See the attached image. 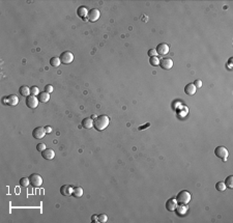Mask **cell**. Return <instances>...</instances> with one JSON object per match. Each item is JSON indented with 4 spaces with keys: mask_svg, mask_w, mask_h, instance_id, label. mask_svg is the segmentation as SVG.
Masks as SVG:
<instances>
[{
    "mask_svg": "<svg viewBox=\"0 0 233 223\" xmlns=\"http://www.w3.org/2000/svg\"><path fill=\"white\" fill-rule=\"evenodd\" d=\"M109 123L110 119L107 115L98 116L96 119H93V128L96 131H104L105 129H107Z\"/></svg>",
    "mask_w": 233,
    "mask_h": 223,
    "instance_id": "cell-1",
    "label": "cell"
},
{
    "mask_svg": "<svg viewBox=\"0 0 233 223\" xmlns=\"http://www.w3.org/2000/svg\"><path fill=\"white\" fill-rule=\"evenodd\" d=\"M192 195L189 191H180L179 193L176 196V200H177L178 204H187L190 201H191Z\"/></svg>",
    "mask_w": 233,
    "mask_h": 223,
    "instance_id": "cell-2",
    "label": "cell"
},
{
    "mask_svg": "<svg viewBox=\"0 0 233 223\" xmlns=\"http://www.w3.org/2000/svg\"><path fill=\"white\" fill-rule=\"evenodd\" d=\"M214 155H216L218 158H221V159L223 160V162H225L226 160H227L229 153H228V150L225 147V146H218V147H216V150H214Z\"/></svg>",
    "mask_w": 233,
    "mask_h": 223,
    "instance_id": "cell-3",
    "label": "cell"
},
{
    "mask_svg": "<svg viewBox=\"0 0 233 223\" xmlns=\"http://www.w3.org/2000/svg\"><path fill=\"white\" fill-rule=\"evenodd\" d=\"M60 60H61V64H69L73 62L74 60V54L69 51H65V52L61 53L60 55Z\"/></svg>",
    "mask_w": 233,
    "mask_h": 223,
    "instance_id": "cell-4",
    "label": "cell"
},
{
    "mask_svg": "<svg viewBox=\"0 0 233 223\" xmlns=\"http://www.w3.org/2000/svg\"><path fill=\"white\" fill-rule=\"evenodd\" d=\"M29 181L30 185L32 187H40L43 185V177L37 173H33L29 177Z\"/></svg>",
    "mask_w": 233,
    "mask_h": 223,
    "instance_id": "cell-5",
    "label": "cell"
},
{
    "mask_svg": "<svg viewBox=\"0 0 233 223\" xmlns=\"http://www.w3.org/2000/svg\"><path fill=\"white\" fill-rule=\"evenodd\" d=\"M38 99L35 96H29L26 98V105L28 108H30V109H34V108L37 107L38 105Z\"/></svg>",
    "mask_w": 233,
    "mask_h": 223,
    "instance_id": "cell-6",
    "label": "cell"
},
{
    "mask_svg": "<svg viewBox=\"0 0 233 223\" xmlns=\"http://www.w3.org/2000/svg\"><path fill=\"white\" fill-rule=\"evenodd\" d=\"M99 16H101V13H99L98 8H92L91 10L88 12L87 19L90 22H96L99 19Z\"/></svg>",
    "mask_w": 233,
    "mask_h": 223,
    "instance_id": "cell-7",
    "label": "cell"
},
{
    "mask_svg": "<svg viewBox=\"0 0 233 223\" xmlns=\"http://www.w3.org/2000/svg\"><path fill=\"white\" fill-rule=\"evenodd\" d=\"M160 67L163 70L168 71V70L172 69V67H173V60L171 58H163V59L160 60Z\"/></svg>",
    "mask_w": 233,
    "mask_h": 223,
    "instance_id": "cell-8",
    "label": "cell"
},
{
    "mask_svg": "<svg viewBox=\"0 0 233 223\" xmlns=\"http://www.w3.org/2000/svg\"><path fill=\"white\" fill-rule=\"evenodd\" d=\"M45 135H46V130H45V128H43V127L35 128L32 132V136L34 137L35 139H43L45 137Z\"/></svg>",
    "mask_w": 233,
    "mask_h": 223,
    "instance_id": "cell-9",
    "label": "cell"
},
{
    "mask_svg": "<svg viewBox=\"0 0 233 223\" xmlns=\"http://www.w3.org/2000/svg\"><path fill=\"white\" fill-rule=\"evenodd\" d=\"M157 52L159 55H166V54H168L169 52V45L166 44V43H162V44H159V46L157 47Z\"/></svg>",
    "mask_w": 233,
    "mask_h": 223,
    "instance_id": "cell-10",
    "label": "cell"
},
{
    "mask_svg": "<svg viewBox=\"0 0 233 223\" xmlns=\"http://www.w3.org/2000/svg\"><path fill=\"white\" fill-rule=\"evenodd\" d=\"M177 206H178V202L176 200V198H170L166 202V209L169 212H174L176 210V208H177Z\"/></svg>",
    "mask_w": 233,
    "mask_h": 223,
    "instance_id": "cell-11",
    "label": "cell"
},
{
    "mask_svg": "<svg viewBox=\"0 0 233 223\" xmlns=\"http://www.w3.org/2000/svg\"><path fill=\"white\" fill-rule=\"evenodd\" d=\"M42 156L46 160H53L55 157V152L52 148H46L44 152L42 153Z\"/></svg>",
    "mask_w": 233,
    "mask_h": 223,
    "instance_id": "cell-12",
    "label": "cell"
},
{
    "mask_svg": "<svg viewBox=\"0 0 233 223\" xmlns=\"http://www.w3.org/2000/svg\"><path fill=\"white\" fill-rule=\"evenodd\" d=\"M60 193L63 196H71L73 193V188L69 185H63L60 188Z\"/></svg>",
    "mask_w": 233,
    "mask_h": 223,
    "instance_id": "cell-13",
    "label": "cell"
},
{
    "mask_svg": "<svg viewBox=\"0 0 233 223\" xmlns=\"http://www.w3.org/2000/svg\"><path fill=\"white\" fill-rule=\"evenodd\" d=\"M196 87L193 83H189V84L185 85L184 87V92L187 94V96H193V94H196Z\"/></svg>",
    "mask_w": 233,
    "mask_h": 223,
    "instance_id": "cell-14",
    "label": "cell"
},
{
    "mask_svg": "<svg viewBox=\"0 0 233 223\" xmlns=\"http://www.w3.org/2000/svg\"><path fill=\"white\" fill-rule=\"evenodd\" d=\"M77 13H78V16L81 18V19L85 20L88 16V10L86 8V6H80V7L77 10Z\"/></svg>",
    "mask_w": 233,
    "mask_h": 223,
    "instance_id": "cell-15",
    "label": "cell"
},
{
    "mask_svg": "<svg viewBox=\"0 0 233 223\" xmlns=\"http://www.w3.org/2000/svg\"><path fill=\"white\" fill-rule=\"evenodd\" d=\"M6 99H7V105L17 106L19 104V99H18V97L16 96V94H10V96H8Z\"/></svg>",
    "mask_w": 233,
    "mask_h": 223,
    "instance_id": "cell-16",
    "label": "cell"
},
{
    "mask_svg": "<svg viewBox=\"0 0 233 223\" xmlns=\"http://www.w3.org/2000/svg\"><path fill=\"white\" fill-rule=\"evenodd\" d=\"M187 204H178L177 208H176V213H177V215L179 216H184L187 214Z\"/></svg>",
    "mask_w": 233,
    "mask_h": 223,
    "instance_id": "cell-17",
    "label": "cell"
},
{
    "mask_svg": "<svg viewBox=\"0 0 233 223\" xmlns=\"http://www.w3.org/2000/svg\"><path fill=\"white\" fill-rule=\"evenodd\" d=\"M19 94H21L22 97H24V98H27V97H29V94H30V88H29L27 85H22V86L19 88Z\"/></svg>",
    "mask_w": 233,
    "mask_h": 223,
    "instance_id": "cell-18",
    "label": "cell"
},
{
    "mask_svg": "<svg viewBox=\"0 0 233 223\" xmlns=\"http://www.w3.org/2000/svg\"><path fill=\"white\" fill-rule=\"evenodd\" d=\"M37 99H38V101L42 103H48L50 100V94H48V92H46V91L40 92Z\"/></svg>",
    "mask_w": 233,
    "mask_h": 223,
    "instance_id": "cell-19",
    "label": "cell"
},
{
    "mask_svg": "<svg viewBox=\"0 0 233 223\" xmlns=\"http://www.w3.org/2000/svg\"><path fill=\"white\" fill-rule=\"evenodd\" d=\"M82 126L85 129H91L93 127V119L91 117L84 118V120H82Z\"/></svg>",
    "mask_w": 233,
    "mask_h": 223,
    "instance_id": "cell-20",
    "label": "cell"
},
{
    "mask_svg": "<svg viewBox=\"0 0 233 223\" xmlns=\"http://www.w3.org/2000/svg\"><path fill=\"white\" fill-rule=\"evenodd\" d=\"M83 193H84V191H83V189L81 188V187H76V188L73 189V193H72V195H73L74 197H81L83 195Z\"/></svg>",
    "mask_w": 233,
    "mask_h": 223,
    "instance_id": "cell-21",
    "label": "cell"
},
{
    "mask_svg": "<svg viewBox=\"0 0 233 223\" xmlns=\"http://www.w3.org/2000/svg\"><path fill=\"white\" fill-rule=\"evenodd\" d=\"M60 64H61V60H60L59 57H52L51 59H50V64L54 67H59Z\"/></svg>",
    "mask_w": 233,
    "mask_h": 223,
    "instance_id": "cell-22",
    "label": "cell"
},
{
    "mask_svg": "<svg viewBox=\"0 0 233 223\" xmlns=\"http://www.w3.org/2000/svg\"><path fill=\"white\" fill-rule=\"evenodd\" d=\"M20 186L23 187V188H26V187L29 186V184H30V181H29V177H22L21 180H20L19 182Z\"/></svg>",
    "mask_w": 233,
    "mask_h": 223,
    "instance_id": "cell-23",
    "label": "cell"
},
{
    "mask_svg": "<svg viewBox=\"0 0 233 223\" xmlns=\"http://www.w3.org/2000/svg\"><path fill=\"white\" fill-rule=\"evenodd\" d=\"M149 64L153 67H158L160 64V59L158 56H155V57H149Z\"/></svg>",
    "mask_w": 233,
    "mask_h": 223,
    "instance_id": "cell-24",
    "label": "cell"
},
{
    "mask_svg": "<svg viewBox=\"0 0 233 223\" xmlns=\"http://www.w3.org/2000/svg\"><path fill=\"white\" fill-rule=\"evenodd\" d=\"M225 185H226V187H227V188L233 189V175H229V177L226 179Z\"/></svg>",
    "mask_w": 233,
    "mask_h": 223,
    "instance_id": "cell-25",
    "label": "cell"
},
{
    "mask_svg": "<svg viewBox=\"0 0 233 223\" xmlns=\"http://www.w3.org/2000/svg\"><path fill=\"white\" fill-rule=\"evenodd\" d=\"M226 188H227V187H226V185H225L224 182H219V183L216 184V189H217V190H219V191H221V192L225 191Z\"/></svg>",
    "mask_w": 233,
    "mask_h": 223,
    "instance_id": "cell-26",
    "label": "cell"
},
{
    "mask_svg": "<svg viewBox=\"0 0 233 223\" xmlns=\"http://www.w3.org/2000/svg\"><path fill=\"white\" fill-rule=\"evenodd\" d=\"M30 94L31 96H38L40 94V91H38L37 86H32L30 88Z\"/></svg>",
    "mask_w": 233,
    "mask_h": 223,
    "instance_id": "cell-27",
    "label": "cell"
},
{
    "mask_svg": "<svg viewBox=\"0 0 233 223\" xmlns=\"http://www.w3.org/2000/svg\"><path fill=\"white\" fill-rule=\"evenodd\" d=\"M108 221V216L105 215V214H101L99 215V222L101 223H106Z\"/></svg>",
    "mask_w": 233,
    "mask_h": 223,
    "instance_id": "cell-28",
    "label": "cell"
},
{
    "mask_svg": "<svg viewBox=\"0 0 233 223\" xmlns=\"http://www.w3.org/2000/svg\"><path fill=\"white\" fill-rule=\"evenodd\" d=\"M46 148V144H44V143H38L37 145V150H38L40 153H43Z\"/></svg>",
    "mask_w": 233,
    "mask_h": 223,
    "instance_id": "cell-29",
    "label": "cell"
},
{
    "mask_svg": "<svg viewBox=\"0 0 233 223\" xmlns=\"http://www.w3.org/2000/svg\"><path fill=\"white\" fill-rule=\"evenodd\" d=\"M147 54H148L149 57H155V56L158 55V52H157L155 49H150V50H148Z\"/></svg>",
    "mask_w": 233,
    "mask_h": 223,
    "instance_id": "cell-30",
    "label": "cell"
},
{
    "mask_svg": "<svg viewBox=\"0 0 233 223\" xmlns=\"http://www.w3.org/2000/svg\"><path fill=\"white\" fill-rule=\"evenodd\" d=\"M193 84L195 85L196 88H200V87H202V81L199 80V79H197V80L193 83Z\"/></svg>",
    "mask_w": 233,
    "mask_h": 223,
    "instance_id": "cell-31",
    "label": "cell"
},
{
    "mask_svg": "<svg viewBox=\"0 0 233 223\" xmlns=\"http://www.w3.org/2000/svg\"><path fill=\"white\" fill-rule=\"evenodd\" d=\"M45 91L48 92V94H51L52 91H53V86H52L51 84H48L45 86Z\"/></svg>",
    "mask_w": 233,
    "mask_h": 223,
    "instance_id": "cell-32",
    "label": "cell"
},
{
    "mask_svg": "<svg viewBox=\"0 0 233 223\" xmlns=\"http://www.w3.org/2000/svg\"><path fill=\"white\" fill-rule=\"evenodd\" d=\"M91 220H92L93 222H99V216H98V215H93V216L91 217Z\"/></svg>",
    "mask_w": 233,
    "mask_h": 223,
    "instance_id": "cell-33",
    "label": "cell"
},
{
    "mask_svg": "<svg viewBox=\"0 0 233 223\" xmlns=\"http://www.w3.org/2000/svg\"><path fill=\"white\" fill-rule=\"evenodd\" d=\"M45 130H46V133H51L52 132V128L50 127V126H47V127H45Z\"/></svg>",
    "mask_w": 233,
    "mask_h": 223,
    "instance_id": "cell-34",
    "label": "cell"
}]
</instances>
